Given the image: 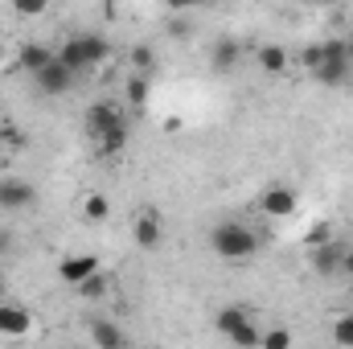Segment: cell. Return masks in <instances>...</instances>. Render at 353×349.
I'll return each mask as SVG.
<instances>
[{"instance_id": "6da1fadb", "label": "cell", "mask_w": 353, "mask_h": 349, "mask_svg": "<svg viewBox=\"0 0 353 349\" xmlns=\"http://www.w3.org/2000/svg\"><path fill=\"white\" fill-rule=\"evenodd\" d=\"M54 58H58L70 74H83V70H94V66H103V62L111 58V41L99 37V33H74V37H66V41L58 46Z\"/></svg>"}, {"instance_id": "7a4b0ae2", "label": "cell", "mask_w": 353, "mask_h": 349, "mask_svg": "<svg viewBox=\"0 0 353 349\" xmlns=\"http://www.w3.org/2000/svg\"><path fill=\"white\" fill-rule=\"evenodd\" d=\"M210 243H214V255H222V259H230V263H247L259 251L255 230L243 226V222H218L214 235H210Z\"/></svg>"}, {"instance_id": "3957f363", "label": "cell", "mask_w": 353, "mask_h": 349, "mask_svg": "<svg viewBox=\"0 0 353 349\" xmlns=\"http://www.w3.org/2000/svg\"><path fill=\"white\" fill-rule=\"evenodd\" d=\"M214 329L230 341V346L239 349H259V329H255V321H251V312L247 308H239V304H226L218 317H214Z\"/></svg>"}, {"instance_id": "277c9868", "label": "cell", "mask_w": 353, "mask_h": 349, "mask_svg": "<svg viewBox=\"0 0 353 349\" xmlns=\"http://www.w3.org/2000/svg\"><path fill=\"white\" fill-rule=\"evenodd\" d=\"M350 66H353V50L345 46V37H333V41H325V62H321L316 79L325 87H341L350 79Z\"/></svg>"}, {"instance_id": "5b68a950", "label": "cell", "mask_w": 353, "mask_h": 349, "mask_svg": "<svg viewBox=\"0 0 353 349\" xmlns=\"http://www.w3.org/2000/svg\"><path fill=\"white\" fill-rule=\"evenodd\" d=\"M37 201V189L25 177H0V210H29Z\"/></svg>"}, {"instance_id": "8992f818", "label": "cell", "mask_w": 353, "mask_h": 349, "mask_svg": "<svg viewBox=\"0 0 353 349\" xmlns=\"http://www.w3.org/2000/svg\"><path fill=\"white\" fill-rule=\"evenodd\" d=\"M345 251H350V247H345L341 239H333V243H325V247H312V251H308V263H312L316 275H341Z\"/></svg>"}, {"instance_id": "52a82bcc", "label": "cell", "mask_w": 353, "mask_h": 349, "mask_svg": "<svg viewBox=\"0 0 353 349\" xmlns=\"http://www.w3.org/2000/svg\"><path fill=\"white\" fill-rule=\"evenodd\" d=\"M33 83L41 87V94H46V99H58V94H66V90L74 87V74H70V70L54 58L46 70H37V74H33Z\"/></svg>"}, {"instance_id": "ba28073f", "label": "cell", "mask_w": 353, "mask_h": 349, "mask_svg": "<svg viewBox=\"0 0 353 349\" xmlns=\"http://www.w3.org/2000/svg\"><path fill=\"white\" fill-rule=\"evenodd\" d=\"M58 275L79 288V283H87L90 275H99V259L94 255H66V259L58 263Z\"/></svg>"}, {"instance_id": "9c48e42d", "label": "cell", "mask_w": 353, "mask_h": 349, "mask_svg": "<svg viewBox=\"0 0 353 349\" xmlns=\"http://www.w3.org/2000/svg\"><path fill=\"white\" fill-rule=\"evenodd\" d=\"M29 329H33L29 308H21V304H0V337H25Z\"/></svg>"}, {"instance_id": "30bf717a", "label": "cell", "mask_w": 353, "mask_h": 349, "mask_svg": "<svg viewBox=\"0 0 353 349\" xmlns=\"http://www.w3.org/2000/svg\"><path fill=\"white\" fill-rule=\"evenodd\" d=\"M239 62H243V46H239L234 37H222V41H214V50H210V66H214L218 74H230Z\"/></svg>"}, {"instance_id": "8fae6325", "label": "cell", "mask_w": 353, "mask_h": 349, "mask_svg": "<svg viewBox=\"0 0 353 349\" xmlns=\"http://www.w3.org/2000/svg\"><path fill=\"white\" fill-rule=\"evenodd\" d=\"M119 115H123V111H119L115 103H94V107L87 111V136L99 144V140H103V132H107Z\"/></svg>"}, {"instance_id": "7c38bea8", "label": "cell", "mask_w": 353, "mask_h": 349, "mask_svg": "<svg viewBox=\"0 0 353 349\" xmlns=\"http://www.w3.org/2000/svg\"><path fill=\"white\" fill-rule=\"evenodd\" d=\"M263 210L271 218H288V214L296 210V193H292L288 185H271L263 193Z\"/></svg>"}, {"instance_id": "4fadbf2b", "label": "cell", "mask_w": 353, "mask_h": 349, "mask_svg": "<svg viewBox=\"0 0 353 349\" xmlns=\"http://www.w3.org/2000/svg\"><path fill=\"white\" fill-rule=\"evenodd\" d=\"M90 337H94V349H128L123 329H119L115 321H94V325H90Z\"/></svg>"}, {"instance_id": "5bb4252c", "label": "cell", "mask_w": 353, "mask_h": 349, "mask_svg": "<svg viewBox=\"0 0 353 349\" xmlns=\"http://www.w3.org/2000/svg\"><path fill=\"white\" fill-rule=\"evenodd\" d=\"M54 62V54L46 50V46H25L21 54H17V66L25 70V74H37V70H46Z\"/></svg>"}, {"instance_id": "9a60e30c", "label": "cell", "mask_w": 353, "mask_h": 349, "mask_svg": "<svg viewBox=\"0 0 353 349\" xmlns=\"http://www.w3.org/2000/svg\"><path fill=\"white\" fill-rule=\"evenodd\" d=\"M136 243H140V247H157V243H161V222H157V214H140V218H136Z\"/></svg>"}, {"instance_id": "2e32d148", "label": "cell", "mask_w": 353, "mask_h": 349, "mask_svg": "<svg viewBox=\"0 0 353 349\" xmlns=\"http://www.w3.org/2000/svg\"><path fill=\"white\" fill-rule=\"evenodd\" d=\"M259 66H263L267 74L288 70V50L283 46H259Z\"/></svg>"}, {"instance_id": "e0dca14e", "label": "cell", "mask_w": 353, "mask_h": 349, "mask_svg": "<svg viewBox=\"0 0 353 349\" xmlns=\"http://www.w3.org/2000/svg\"><path fill=\"white\" fill-rule=\"evenodd\" d=\"M83 214H87V222H107V218H111V201H107L103 193H87Z\"/></svg>"}, {"instance_id": "ac0fdd59", "label": "cell", "mask_w": 353, "mask_h": 349, "mask_svg": "<svg viewBox=\"0 0 353 349\" xmlns=\"http://www.w3.org/2000/svg\"><path fill=\"white\" fill-rule=\"evenodd\" d=\"M148 94H152V87H148L144 74H132V79H128V103H132V107H144Z\"/></svg>"}, {"instance_id": "d6986e66", "label": "cell", "mask_w": 353, "mask_h": 349, "mask_svg": "<svg viewBox=\"0 0 353 349\" xmlns=\"http://www.w3.org/2000/svg\"><path fill=\"white\" fill-rule=\"evenodd\" d=\"M79 296H83V300H103V296H107V275L99 271V275H90L87 283H79Z\"/></svg>"}, {"instance_id": "ffe728a7", "label": "cell", "mask_w": 353, "mask_h": 349, "mask_svg": "<svg viewBox=\"0 0 353 349\" xmlns=\"http://www.w3.org/2000/svg\"><path fill=\"white\" fill-rule=\"evenodd\" d=\"M333 341H337L341 349H353V312L337 317V325H333Z\"/></svg>"}, {"instance_id": "44dd1931", "label": "cell", "mask_w": 353, "mask_h": 349, "mask_svg": "<svg viewBox=\"0 0 353 349\" xmlns=\"http://www.w3.org/2000/svg\"><path fill=\"white\" fill-rule=\"evenodd\" d=\"M259 349H292V333L288 329H267L259 337Z\"/></svg>"}, {"instance_id": "7402d4cb", "label": "cell", "mask_w": 353, "mask_h": 349, "mask_svg": "<svg viewBox=\"0 0 353 349\" xmlns=\"http://www.w3.org/2000/svg\"><path fill=\"white\" fill-rule=\"evenodd\" d=\"M132 66H136V74H144V79H148V70L157 66V54H152L148 46H136V50H132Z\"/></svg>"}, {"instance_id": "603a6c76", "label": "cell", "mask_w": 353, "mask_h": 349, "mask_svg": "<svg viewBox=\"0 0 353 349\" xmlns=\"http://www.w3.org/2000/svg\"><path fill=\"white\" fill-rule=\"evenodd\" d=\"M300 62H304V66H308V70L316 74V70H321V62H325V41H321V46H304Z\"/></svg>"}, {"instance_id": "cb8c5ba5", "label": "cell", "mask_w": 353, "mask_h": 349, "mask_svg": "<svg viewBox=\"0 0 353 349\" xmlns=\"http://www.w3.org/2000/svg\"><path fill=\"white\" fill-rule=\"evenodd\" d=\"M325 243H333V230H329L325 222H316V226L308 230V247H325Z\"/></svg>"}, {"instance_id": "d4e9b609", "label": "cell", "mask_w": 353, "mask_h": 349, "mask_svg": "<svg viewBox=\"0 0 353 349\" xmlns=\"http://www.w3.org/2000/svg\"><path fill=\"white\" fill-rule=\"evenodd\" d=\"M17 12H21V17H41L46 4H17Z\"/></svg>"}, {"instance_id": "484cf974", "label": "cell", "mask_w": 353, "mask_h": 349, "mask_svg": "<svg viewBox=\"0 0 353 349\" xmlns=\"http://www.w3.org/2000/svg\"><path fill=\"white\" fill-rule=\"evenodd\" d=\"M341 275H350V279H353V247L345 251V263H341Z\"/></svg>"}, {"instance_id": "4316f807", "label": "cell", "mask_w": 353, "mask_h": 349, "mask_svg": "<svg viewBox=\"0 0 353 349\" xmlns=\"http://www.w3.org/2000/svg\"><path fill=\"white\" fill-rule=\"evenodd\" d=\"M345 46H350V50H353V29H350V33H345Z\"/></svg>"}, {"instance_id": "83f0119b", "label": "cell", "mask_w": 353, "mask_h": 349, "mask_svg": "<svg viewBox=\"0 0 353 349\" xmlns=\"http://www.w3.org/2000/svg\"><path fill=\"white\" fill-rule=\"evenodd\" d=\"M0 62H4V41H0Z\"/></svg>"}, {"instance_id": "f1b7e54d", "label": "cell", "mask_w": 353, "mask_h": 349, "mask_svg": "<svg viewBox=\"0 0 353 349\" xmlns=\"http://www.w3.org/2000/svg\"><path fill=\"white\" fill-rule=\"evenodd\" d=\"M0 296H4V279H0Z\"/></svg>"}, {"instance_id": "f546056e", "label": "cell", "mask_w": 353, "mask_h": 349, "mask_svg": "<svg viewBox=\"0 0 353 349\" xmlns=\"http://www.w3.org/2000/svg\"><path fill=\"white\" fill-rule=\"evenodd\" d=\"M0 132H4V128H0Z\"/></svg>"}]
</instances>
